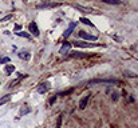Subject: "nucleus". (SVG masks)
<instances>
[{
    "label": "nucleus",
    "instance_id": "f257e3e1",
    "mask_svg": "<svg viewBox=\"0 0 138 128\" xmlns=\"http://www.w3.org/2000/svg\"><path fill=\"white\" fill-rule=\"evenodd\" d=\"M89 85H95V84H121V80L118 79H93L87 83Z\"/></svg>",
    "mask_w": 138,
    "mask_h": 128
},
{
    "label": "nucleus",
    "instance_id": "f03ea898",
    "mask_svg": "<svg viewBox=\"0 0 138 128\" xmlns=\"http://www.w3.org/2000/svg\"><path fill=\"white\" fill-rule=\"evenodd\" d=\"M73 44L79 48H91V47H102V44H97V43H86V41H73Z\"/></svg>",
    "mask_w": 138,
    "mask_h": 128
},
{
    "label": "nucleus",
    "instance_id": "7ed1b4c3",
    "mask_svg": "<svg viewBox=\"0 0 138 128\" xmlns=\"http://www.w3.org/2000/svg\"><path fill=\"white\" fill-rule=\"evenodd\" d=\"M71 45H73V43L64 41L63 44H62V47H60V51H59L60 56H67L70 52H71Z\"/></svg>",
    "mask_w": 138,
    "mask_h": 128
},
{
    "label": "nucleus",
    "instance_id": "20e7f679",
    "mask_svg": "<svg viewBox=\"0 0 138 128\" xmlns=\"http://www.w3.org/2000/svg\"><path fill=\"white\" fill-rule=\"evenodd\" d=\"M28 30H30V32L32 34V36H35V37H38L40 35V32H39V28H38V24L35 21H31L30 24H28Z\"/></svg>",
    "mask_w": 138,
    "mask_h": 128
},
{
    "label": "nucleus",
    "instance_id": "39448f33",
    "mask_svg": "<svg viewBox=\"0 0 138 128\" xmlns=\"http://www.w3.org/2000/svg\"><path fill=\"white\" fill-rule=\"evenodd\" d=\"M78 35H79V37H82V39H84V40H94L95 41L98 39L97 35H90V34H87L86 31H79Z\"/></svg>",
    "mask_w": 138,
    "mask_h": 128
},
{
    "label": "nucleus",
    "instance_id": "423d86ee",
    "mask_svg": "<svg viewBox=\"0 0 138 128\" xmlns=\"http://www.w3.org/2000/svg\"><path fill=\"white\" fill-rule=\"evenodd\" d=\"M50 82H43V83H40L39 85H38V88H36V91L39 92V93H46L47 91L50 89Z\"/></svg>",
    "mask_w": 138,
    "mask_h": 128
},
{
    "label": "nucleus",
    "instance_id": "0eeeda50",
    "mask_svg": "<svg viewBox=\"0 0 138 128\" xmlns=\"http://www.w3.org/2000/svg\"><path fill=\"white\" fill-rule=\"evenodd\" d=\"M70 58H74V59H80V58H89V54H83V52H78V51H71L70 54H68Z\"/></svg>",
    "mask_w": 138,
    "mask_h": 128
},
{
    "label": "nucleus",
    "instance_id": "6e6552de",
    "mask_svg": "<svg viewBox=\"0 0 138 128\" xmlns=\"http://www.w3.org/2000/svg\"><path fill=\"white\" fill-rule=\"evenodd\" d=\"M74 7L77 8V9H79L80 12H83V13H93V12H95V9L89 8V7H84V6H80V4H74Z\"/></svg>",
    "mask_w": 138,
    "mask_h": 128
},
{
    "label": "nucleus",
    "instance_id": "1a4fd4ad",
    "mask_svg": "<svg viewBox=\"0 0 138 128\" xmlns=\"http://www.w3.org/2000/svg\"><path fill=\"white\" fill-rule=\"evenodd\" d=\"M90 96L91 95H86V96H83L82 99H80V101H79V108L80 110H84V108L87 107V103H89V100H90Z\"/></svg>",
    "mask_w": 138,
    "mask_h": 128
},
{
    "label": "nucleus",
    "instance_id": "9d476101",
    "mask_svg": "<svg viewBox=\"0 0 138 128\" xmlns=\"http://www.w3.org/2000/svg\"><path fill=\"white\" fill-rule=\"evenodd\" d=\"M75 25H77V23H75V21H74V23H70L68 28H67V30L64 31V34H63V37H64V39H67V37H68L71 34H73V31H74Z\"/></svg>",
    "mask_w": 138,
    "mask_h": 128
},
{
    "label": "nucleus",
    "instance_id": "9b49d317",
    "mask_svg": "<svg viewBox=\"0 0 138 128\" xmlns=\"http://www.w3.org/2000/svg\"><path fill=\"white\" fill-rule=\"evenodd\" d=\"M32 111V108L30 107V106H23L22 108H20V112H19V117L18 119H20L22 116H24V115H27V113H30Z\"/></svg>",
    "mask_w": 138,
    "mask_h": 128
},
{
    "label": "nucleus",
    "instance_id": "f8f14e48",
    "mask_svg": "<svg viewBox=\"0 0 138 128\" xmlns=\"http://www.w3.org/2000/svg\"><path fill=\"white\" fill-rule=\"evenodd\" d=\"M18 56L22 60H30V58H31V54L28 51H26V49H23V51H20V52H18Z\"/></svg>",
    "mask_w": 138,
    "mask_h": 128
},
{
    "label": "nucleus",
    "instance_id": "ddd939ff",
    "mask_svg": "<svg viewBox=\"0 0 138 128\" xmlns=\"http://www.w3.org/2000/svg\"><path fill=\"white\" fill-rule=\"evenodd\" d=\"M58 3H43V4H38V8H54L58 7Z\"/></svg>",
    "mask_w": 138,
    "mask_h": 128
},
{
    "label": "nucleus",
    "instance_id": "4468645a",
    "mask_svg": "<svg viewBox=\"0 0 138 128\" xmlns=\"http://www.w3.org/2000/svg\"><path fill=\"white\" fill-rule=\"evenodd\" d=\"M15 34H16L18 36H20V37H24V39H31V35H30V32L19 31V32H15Z\"/></svg>",
    "mask_w": 138,
    "mask_h": 128
},
{
    "label": "nucleus",
    "instance_id": "2eb2a0df",
    "mask_svg": "<svg viewBox=\"0 0 138 128\" xmlns=\"http://www.w3.org/2000/svg\"><path fill=\"white\" fill-rule=\"evenodd\" d=\"M4 71H6V73H7V75H11L13 71H15V67H13V65H11V64H7V65H6V68H4Z\"/></svg>",
    "mask_w": 138,
    "mask_h": 128
},
{
    "label": "nucleus",
    "instance_id": "dca6fc26",
    "mask_svg": "<svg viewBox=\"0 0 138 128\" xmlns=\"http://www.w3.org/2000/svg\"><path fill=\"white\" fill-rule=\"evenodd\" d=\"M11 96H12V95H4V96L0 99V107H2L3 104H6V103L9 100V99H11Z\"/></svg>",
    "mask_w": 138,
    "mask_h": 128
},
{
    "label": "nucleus",
    "instance_id": "f3484780",
    "mask_svg": "<svg viewBox=\"0 0 138 128\" xmlns=\"http://www.w3.org/2000/svg\"><path fill=\"white\" fill-rule=\"evenodd\" d=\"M123 75H125V76H127V78H137L138 75L135 73V72H131V71H123Z\"/></svg>",
    "mask_w": 138,
    "mask_h": 128
},
{
    "label": "nucleus",
    "instance_id": "a211bd4d",
    "mask_svg": "<svg viewBox=\"0 0 138 128\" xmlns=\"http://www.w3.org/2000/svg\"><path fill=\"white\" fill-rule=\"evenodd\" d=\"M79 21H82L83 24H86V25H90V27H93V28H94V24H93V23L89 20V19H86V17H80V20H79Z\"/></svg>",
    "mask_w": 138,
    "mask_h": 128
},
{
    "label": "nucleus",
    "instance_id": "6ab92c4d",
    "mask_svg": "<svg viewBox=\"0 0 138 128\" xmlns=\"http://www.w3.org/2000/svg\"><path fill=\"white\" fill-rule=\"evenodd\" d=\"M71 92H73V88H70V89H66V91H63V92H60V93H58V95H56V96H66V95H68V93H71Z\"/></svg>",
    "mask_w": 138,
    "mask_h": 128
},
{
    "label": "nucleus",
    "instance_id": "aec40b11",
    "mask_svg": "<svg viewBox=\"0 0 138 128\" xmlns=\"http://www.w3.org/2000/svg\"><path fill=\"white\" fill-rule=\"evenodd\" d=\"M62 121H63V117L59 116L58 120H56V125H55V128H60V127H62Z\"/></svg>",
    "mask_w": 138,
    "mask_h": 128
},
{
    "label": "nucleus",
    "instance_id": "412c9836",
    "mask_svg": "<svg viewBox=\"0 0 138 128\" xmlns=\"http://www.w3.org/2000/svg\"><path fill=\"white\" fill-rule=\"evenodd\" d=\"M118 97H119V93H118V92H113V93H111V100L117 101Z\"/></svg>",
    "mask_w": 138,
    "mask_h": 128
},
{
    "label": "nucleus",
    "instance_id": "4be33fe9",
    "mask_svg": "<svg viewBox=\"0 0 138 128\" xmlns=\"http://www.w3.org/2000/svg\"><path fill=\"white\" fill-rule=\"evenodd\" d=\"M3 63H9L8 56H3V58H0V64H3Z\"/></svg>",
    "mask_w": 138,
    "mask_h": 128
},
{
    "label": "nucleus",
    "instance_id": "5701e85b",
    "mask_svg": "<svg viewBox=\"0 0 138 128\" xmlns=\"http://www.w3.org/2000/svg\"><path fill=\"white\" fill-rule=\"evenodd\" d=\"M105 3L106 4H121V2H117V0H114V2H106L105 0Z\"/></svg>",
    "mask_w": 138,
    "mask_h": 128
},
{
    "label": "nucleus",
    "instance_id": "b1692460",
    "mask_svg": "<svg viewBox=\"0 0 138 128\" xmlns=\"http://www.w3.org/2000/svg\"><path fill=\"white\" fill-rule=\"evenodd\" d=\"M11 17H12V15H8V16H6L4 19H2V20H0V21H7L8 19H11Z\"/></svg>",
    "mask_w": 138,
    "mask_h": 128
},
{
    "label": "nucleus",
    "instance_id": "393cba45",
    "mask_svg": "<svg viewBox=\"0 0 138 128\" xmlns=\"http://www.w3.org/2000/svg\"><path fill=\"white\" fill-rule=\"evenodd\" d=\"M20 28H22V25H19V24H15V31L18 32V31H20Z\"/></svg>",
    "mask_w": 138,
    "mask_h": 128
},
{
    "label": "nucleus",
    "instance_id": "a878e982",
    "mask_svg": "<svg viewBox=\"0 0 138 128\" xmlns=\"http://www.w3.org/2000/svg\"><path fill=\"white\" fill-rule=\"evenodd\" d=\"M56 97H58V96H56V95H55V96H54V97H52L51 100H50V104H54V101L56 100Z\"/></svg>",
    "mask_w": 138,
    "mask_h": 128
}]
</instances>
